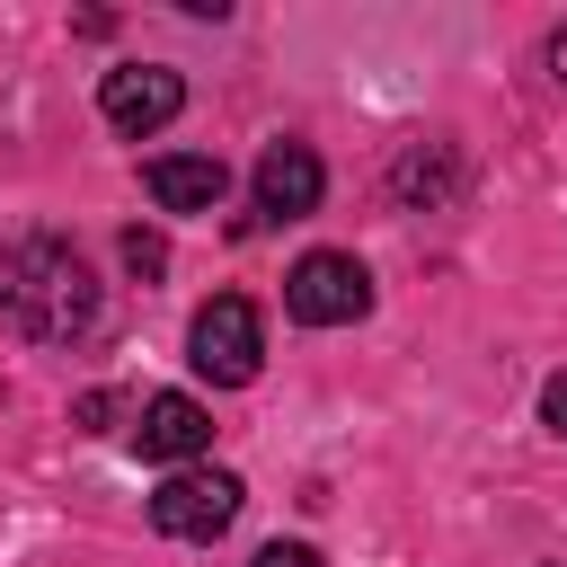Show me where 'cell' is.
Masks as SVG:
<instances>
[{
  "mask_svg": "<svg viewBox=\"0 0 567 567\" xmlns=\"http://www.w3.org/2000/svg\"><path fill=\"white\" fill-rule=\"evenodd\" d=\"M97 310H106V292H97V275H89V257H80L71 239L27 230V239L0 248V319H9L18 337L71 346V337L97 328Z\"/></svg>",
  "mask_w": 567,
  "mask_h": 567,
  "instance_id": "obj_1",
  "label": "cell"
},
{
  "mask_svg": "<svg viewBox=\"0 0 567 567\" xmlns=\"http://www.w3.org/2000/svg\"><path fill=\"white\" fill-rule=\"evenodd\" d=\"M186 363H195L213 390H239V381H257V363H266V319H257V301H239V292H213V301L195 310V328H186Z\"/></svg>",
  "mask_w": 567,
  "mask_h": 567,
  "instance_id": "obj_2",
  "label": "cell"
},
{
  "mask_svg": "<svg viewBox=\"0 0 567 567\" xmlns=\"http://www.w3.org/2000/svg\"><path fill=\"white\" fill-rule=\"evenodd\" d=\"M284 310H292L301 328H354V319L372 310V275H363V257H346V248H310V257L284 275Z\"/></svg>",
  "mask_w": 567,
  "mask_h": 567,
  "instance_id": "obj_3",
  "label": "cell"
},
{
  "mask_svg": "<svg viewBox=\"0 0 567 567\" xmlns=\"http://www.w3.org/2000/svg\"><path fill=\"white\" fill-rule=\"evenodd\" d=\"M239 496L248 487L230 470H168L159 496H151V532H168V540H221L230 514H239Z\"/></svg>",
  "mask_w": 567,
  "mask_h": 567,
  "instance_id": "obj_4",
  "label": "cell"
},
{
  "mask_svg": "<svg viewBox=\"0 0 567 567\" xmlns=\"http://www.w3.org/2000/svg\"><path fill=\"white\" fill-rule=\"evenodd\" d=\"M177 106H186V80L159 71V62H124V71L97 80V115H106L115 133H159Z\"/></svg>",
  "mask_w": 567,
  "mask_h": 567,
  "instance_id": "obj_5",
  "label": "cell"
},
{
  "mask_svg": "<svg viewBox=\"0 0 567 567\" xmlns=\"http://www.w3.org/2000/svg\"><path fill=\"white\" fill-rule=\"evenodd\" d=\"M248 186H257V213H266V221H301V213H319L328 168H319V151H301V142H266Z\"/></svg>",
  "mask_w": 567,
  "mask_h": 567,
  "instance_id": "obj_6",
  "label": "cell"
},
{
  "mask_svg": "<svg viewBox=\"0 0 567 567\" xmlns=\"http://www.w3.org/2000/svg\"><path fill=\"white\" fill-rule=\"evenodd\" d=\"M133 443H142V461H168V470H186V461L213 443V416H204V399H186V390H159V399H142V416H133Z\"/></svg>",
  "mask_w": 567,
  "mask_h": 567,
  "instance_id": "obj_7",
  "label": "cell"
},
{
  "mask_svg": "<svg viewBox=\"0 0 567 567\" xmlns=\"http://www.w3.org/2000/svg\"><path fill=\"white\" fill-rule=\"evenodd\" d=\"M142 186H151L159 213H213V204L230 195V168H221L213 151H159V159L142 168Z\"/></svg>",
  "mask_w": 567,
  "mask_h": 567,
  "instance_id": "obj_8",
  "label": "cell"
},
{
  "mask_svg": "<svg viewBox=\"0 0 567 567\" xmlns=\"http://www.w3.org/2000/svg\"><path fill=\"white\" fill-rule=\"evenodd\" d=\"M452 186H461L452 142H408V151H399V168H390V195H399V204H443Z\"/></svg>",
  "mask_w": 567,
  "mask_h": 567,
  "instance_id": "obj_9",
  "label": "cell"
},
{
  "mask_svg": "<svg viewBox=\"0 0 567 567\" xmlns=\"http://www.w3.org/2000/svg\"><path fill=\"white\" fill-rule=\"evenodd\" d=\"M124 266L133 275H168V239L159 230H124Z\"/></svg>",
  "mask_w": 567,
  "mask_h": 567,
  "instance_id": "obj_10",
  "label": "cell"
},
{
  "mask_svg": "<svg viewBox=\"0 0 567 567\" xmlns=\"http://www.w3.org/2000/svg\"><path fill=\"white\" fill-rule=\"evenodd\" d=\"M248 567H328V558H319L310 540H266V549H257Z\"/></svg>",
  "mask_w": 567,
  "mask_h": 567,
  "instance_id": "obj_11",
  "label": "cell"
},
{
  "mask_svg": "<svg viewBox=\"0 0 567 567\" xmlns=\"http://www.w3.org/2000/svg\"><path fill=\"white\" fill-rule=\"evenodd\" d=\"M540 416H549V434H567V372H549V390H540Z\"/></svg>",
  "mask_w": 567,
  "mask_h": 567,
  "instance_id": "obj_12",
  "label": "cell"
},
{
  "mask_svg": "<svg viewBox=\"0 0 567 567\" xmlns=\"http://www.w3.org/2000/svg\"><path fill=\"white\" fill-rule=\"evenodd\" d=\"M106 416H115V390H89V399H80V425H89V434H97V425H106Z\"/></svg>",
  "mask_w": 567,
  "mask_h": 567,
  "instance_id": "obj_13",
  "label": "cell"
},
{
  "mask_svg": "<svg viewBox=\"0 0 567 567\" xmlns=\"http://www.w3.org/2000/svg\"><path fill=\"white\" fill-rule=\"evenodd\" d=\"M549 71H558V80H567V27H558V35H549Z\"/></svg>",
  "mask_w": 567,
  "mask_h": 567,
  "instance_id": "obj_14",
  "label": "cell"
}]
</instances>
